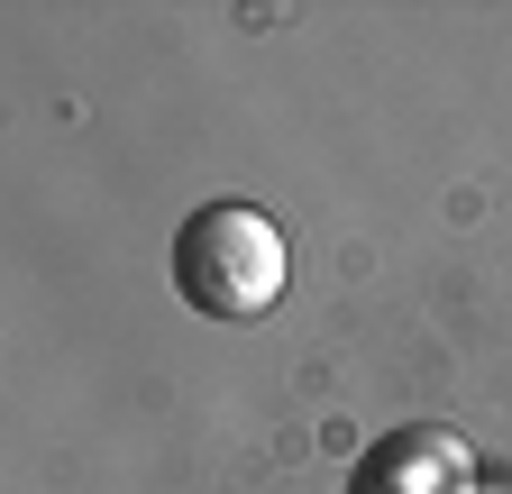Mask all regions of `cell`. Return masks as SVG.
<instances>
[{
  "mask_svg": "<svg viewBox=\"0 0 512 494\" xmlns=\"http://www.w3.org/2000/svg\"><path fill=\"white\" fill-rule=\"evenodd\" d=\"M348 494H476V449L439 421H412V430H384V440L357 458Z\"/></svg>",
  "mask_w": 512,
  "mask_h": 494,
  "instance_id": "7a4b0ae2",
  "label": "cell"
},
{
  "mask_svg": "<svg viewBox=\"0 0 512 494\" xmlns=\"http://www.w3.org/2000/svg\"><path fill=\"white\" fill-rule=\"evenodd\" d=\"M174 284L202 321H256L284 293V229L247 202H202L174 229Z\"/></svg>",
  "mask_w": 512,
  "mask_h": 494,
  "instance_id": "6da1fadb",
  "label": "cell"
}]
</instances>
